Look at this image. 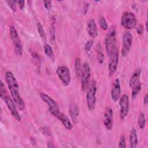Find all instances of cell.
Segmentation results:
<instances>
[{"mask_svg": "<svg viewBox=\"0 0 148 148\" xmlns=\"http://www.w3.org/2000/svg\"><path fill=\"white\" fill-rule=\"evenodd\" d=\"M5 77L13 100L18 108L20 110H23L25 109V103L20 95L19 86L14 74L11 71H7Z\"/></svg>", "mask_w": 148, "mask_h": 148, "instance_id": "obj_1", "label": "cell"}, {"mask_svg": "<svg viewBox=\"0 0 148 148\" xmlns=\"http://www.w3.org/2000/svg\"><path fill=\"white\" fill-rule=\"evenodd\" d=\"M0 97L1 98L5 103L8 110L10 111L12 116L18 121H21V117L18 112L16 107V104L13 100L12 97H10L7 92L5 84L1 81L0 83Z\"/></svg>", "mask_w": 148, "mask_h": 148, "instance_id": "obj_2", "label": "cell"}, {"mask_svg": "<svg viewBox=\"0 0 148 148\" xmlns=\"http://www.w3.org/2000/svg\"><path fill=\"white\" fill-rule=\"evenodd\" d=\"M116 30L114 26H112L106 34L105 38V50L107 55L110 57L116 47Z\"/></svg>", "mask_w": 148, "mask_h": 148, "instance_id": "obj_3", "label": "cell"}, {"mask_svg": "<svg viewBox=\"0 0 148 148\" xmlns=\"http://www.w3.org/2000/svg\"><path fill=\"white\" fill-rule=\"evenodd\" d=\"M97 87L96 82L94 80H92L88 86V88L86 94L87 105L90 111H93L95 108L97 102Z\"/></svg>", "mask_w": 148, "mask_h": 148, "instance_id": "obj_4", "label": "cell"}, {"mask_svg": "<svg viewBox=\"0 0 148 148\" xmlns=\"http://www.w3.org/2000/svg\"><path fill=\"white\" fill-rule=\"evenodd\" d=\"M121 24L125 29H134L136 27L137 18L132 12L125 11L121 15Z\"/></svg>", "mask_w": 148, "mask_h": 148, "instance_id": "obj_5", "label": "cell"}, {"mask_svg": "<svg viewBox=\"0 0 148 148\" xmlns=\"http://www.w3.org/2000/svg\"><path fill=\"white\" fill-rule=\"evenodd\" d=\"M48 110L49 113L53 115L54 117L57 118L59 121L61 122L62 125L68 130H71L73 128L72 124L69 120V119L64 114L60 109H53L48 108Z\"/></svg>", "mask_w": 148, "mask_h": 148, "instance_id": "obj_6", "label": "cell"}, {"mask_svg": "<svg viewBox=\"0 0 148 148\" xmlns=\"http://www.w3.org/2000/svg\"><path fill=\"white\" fill-rule=\"evenodd\" d=\"M9 32L10 37L13 42L15 53L17 56H21L23 52V46L16 28L14 26H10L9 27Z\"/></svg>", "mask_w": 148, "mask_h": 148, "instance_id": "obj_7", "label": "cell"}, {"mask_svg": "<svg viewBox=\"0 0 148 148\" xmlns=\"http://www.w3.org/2000/svg\"><path fill=\"white\" fill-rule=\"evenodd\" d=\"M122 47L121 50V54L122 57H125L130 51L132 43V34L128 31H125L123 33L122 38Z\"/></svg>", "mask_w": 148, "mask_h": 148, "instance_id": "obj_8", "label": "cell"}, {"mask_svg": "<svg viewBox=\"0 0 148 148\" xmlns=\"http://www.w3.org/2000/svg\"><path fill=\"white\" fill-rule=\"evenodd\" d=\"M56 73L62 83L67 86L70 84L71 77L69 69L65 66H59L56 70Z\"/></svg>", "mask_w": 148, "mask_h": 148, "instance_id": "obj_9", "label": "cell"}, {"mask_svg": "<svg viewBox=\"0 0 148 148\" xmlns=\"http://www.w3.org/2000/svg\"><path fill=\"white\" fill-rule=\"evenodd\" d=\"M91 76V70L89 64L87 62H85L82 65V69L80 75L81 79V87L82 90H85L89 83L90 78Z\"/></svg>", "mask_w": 148, "mask_h": 148, "instance_id": "obj_10", "label": "cell"}, {"mask_svg": "<svg viewBox=\"0 0 148 148\" xmlns=\"http://www.w3.org/2000/svg\"><path fill=\"white\" fill-rule=\"evenodd\" d=\"M120 113L119 116L121 120L124 119L127 116L130 109L129 97L127 94H123L119 99Z\"/></svg>", "mask_w": 148, "mask_h": 148, "instance_id": "obj_11", "label": "cell"}, {"mask_svg": "<svg viewBox=\"0 0 148 148\" xmlns=\"http://www.w3.org/2000/svg\"><path fill=\"white\" fill-rule=\"evenodd\" d=\"M109 57L110 60L108 65V71L109 75L110 76H112L116 73L119 64V54L117 48H116L114 50L113 53L111 54V56Z\"/></svg>", "mask_w": 148, "mask_h": 148, "instance_id": "obj_12", "label": "cell"}, {"mask_svg": "<svg viewBox=\"0 0 148 148\" xmlns=\"http://www.w3.org/2000/svg\"><path fill=\"white\" fill-rule=\"evenodd\" d=\"M103 123L106 130L110 131L113 125V112L110 107H107L103 114Z\"/></svg>", "mask_w": 148, "mask_h": 148, "instance_id": "obj_13", "label": "cell"}, {"mask_svg": "<svg viewBox=\"0 0 148 148\" xmlns=\"http://www.w3.org/2000/svg\"><path fill=\"white\" fill-rule=\"evenodd\" d=\"M121 95V86L120 80L118 78H116L112 86V88L110 92V95L112 99L114 102H117L119 100Z\"/></svg>", "mask_w": 148, "mask_h": 148, "instance_id": "obj_14", "label": "cell"}, {"mask_svg": "<svg viewBox=\"0 0 148 148\" xmlns=\"http://www.w3.org/2000/svg\"><path fill=\"white\" fill-rule=\"evenodd\" d=\"M87 30L89 35L93 38H96L98 35V28L94 19H90L87 23Z\"/></svg>", "mask_w": 148, "mask_h": 148, "instance_id": "obj_15", "label": "cell"}, {"mask_svg": "<svg viewBox=\"0 0 148 148\" xmlns=\"http://www.w3.org/2000/svg\"><path fill=\"white\" fill-rule=\"evenodd\" d=\"M141 74V69L138 68L135 69L132 73L129 80V86L131 88H132L135 86L141 83L140 81V77Z\"/></svg>", "mask_w": 148, "mask_h": 148, "instance_id": "obj_16", "label": "cell"}, {"mask_svg": "<svg viewBox=\"0 0 148 148\" xmlns=\"http://www.w3.org/2000/svg\"><path fill=\"white\" fill-rule=\"evenodd\" d=\"M41 99L48 105L49 108H53V109H58L60 108L58 106V103L57 102L53 99L51 97H50L49 95L42 92L40 94Z\"/></svg>", "mask_w": 148, "mask_h": 148, "instance_id": "obj_17", "label": "cell"}, {"mask_svg": "<svg viewBox=\"0 0 148 148\" xmlns=\"http://www.w3.org/2000/svg\"><path fill=\"white\" fill-rule=\"evenodd\" d=\"M69 113L72 120L75 123L79 114V109L77 105L75 103H71L69 107Z\"/></svg>", "mask_w": 148, "mask_h": 148, "instance_id": "obj_18", "label": "cell"}, {"mask_svg": "<svg viewBox=\"0 0 148 148\" xmlns=\"http://www.w3.org/2000/svg\"><path fill=\"white\" fill-rule=\"evenodd\" d=\"M129 141L130 147L131 148H135L137 147L138 143V139L136 130L135 127H133L130 131Z\"/></svg>", "mask_w": 148, "mask_h": 148, "instance_id": "obj_19", "label": "cell"}, {"mask_svg": "<svg viewBox=\"0 0 148 148\" xmlns=\"http://www.w3.org/2000/svg\"><path fill=\"white\" fill-rule=\"evenodd\" d=\"M96 53L98 61L99 64H102L104 61V54L100 43H98L96 46Z\"/></svg>", "mask_w": 148, "mask_h": 148, "instance_id": "obj_20", "label": "cell"}, {"mask_svg": "<svg viewBox=\"0 0 148 148\" xmlns=\"http://www.w3.org/2000/svg\"><path fill=\"white\" fill-rule=\"evenodd\" d=\"M74 66H75V71L76 77H80L81 75V72H82V66L81 64V61L80 58L79 57L76 58L75 61Z\"/></svg>", "mask_w": 148, "mask_h": 148, "instance_id": "obj_21", "label": "cell"}, {"mask_svg": "<svg viewBox=\"0 0 148 148\" xmlns=\"http://www.w3.org/2000/svg\"><path fill=\"white\" fill-rule=\"evenodd\" d=\"M43 50H44V53L51 60H54V51L53 50V49L51 48V47L50 46V45L49 44H46L43 47Z\"/></svg>", "mask_w": 148, "mask_h": 148, "instance_id": "obj_22", "label": "cell"}, {"mask_svg": "<svg viewBox=\"0 0 148 148\" xmlns=\"http://www.w3.org/2000/svg\"><path fill=\"white\" fill-rule=\"evenodd\" d=\"M37 29H38V31L39 33V35L41 38V39L45 42L46 41V33L45 31V29L43 28V25L41 24V23L40 22H38L37 23Z\"/></svg>", "mask_w": 148, "mask_h": 148, "instance_id": "obj_23", "label": "cell"}, {"mask_svg": "<svg viewBox=\"0 0 148 148\" xmlns=\"http://www.w3.org/2000/svg\"><path fill=\"white\" fill-rule=\"evenodd\" d=\"M138 124L139 127L142 130L144 129L145 127L146 118L144 113L142 112H140L139 114L138 119Z\"/></svg>", "mask_w": 148, "mask_h": 148, "instance_id": "obj_24", "label": "cell"}, {"mask_svg": "<svg viewBox=\"0 0 148 148\" xmlns=\"http://www.w3.org/2000/svg\"><path fill=\"white\" fill-rule=\"evenodd\" d=\"M132 88L131 92V97L132 99H135L136 97L138 96V94L139 93L141 88H142V83H139L138 84Z\"/></svg>", "mask_w": 148, "mask_h": 148, "instance_id": "obj_25", "label": "cell"}, {"mask_svg": "<svg viewBox=\"0 0 148 148\" xmlns=\"http://www.w3.org/2000/svg\"><path fill=\"white\" fill-rule=\"evenodd\" d=\"M99 24L101 29L106 31L108 29V24L103 16H100L99 18Z\"/></svg>", "mask_w": 148, "mask_h": 148, "instance_id": "obj_26", "label": "cell"}, {"mask_svg": "<svg viewBox=\"0 0 148 148\" xmlns=\"http://www.w3.org/2000/svg\"><path fill=\"white\" fill-rule=\"evenodd\" d=\"M39 131L46 136H51V132L47 127H42L39 128Z\"/></svg>", "mask_w": 148, "mask_h": 148, "instance_id": "obj_27", "label": "cell"}, {"mask_svg": "<svg viewBox=\"0 0 148 148\" xmlns=\"http://www.w3.org/2000/svg\"><path fill=\"white\" fill-rule=\"evenodd\" d=\"M126 147V142H125V138L124 135H121L120 138L119 143H118V147L119 148H125Z\"/></svg>", "mask_w": 148, "mask_h": 148, "instance_id": "obj_28", "label": "cell"}, {"mask_svg": "<svg viewBox=\"0 0 148 148\" xmlns=\"http://www.w3.org/2000/svg\"><path fill=\"white\" fill-rule=\"evenodd\" d=\"M93 43H94V41L93 40H88L85 44V47H84V49H85V50L86 52H89L93 45Z\"/></svg>", "mask_w": 148, "mask_h": 148, "instance_id": "obj_29", "label": "cell"}, {"mask_svg": "<svg viewBox=\"0 0 148 148\" xmlns=\"http://www.w3.org/2000/svg\"><path fill=\"white\" fill-rule=\"evenodd\" d=\"M8 5L10 7V8L12 9L13 12H16V1H6Z\"/></svg>", "mask_w": 148, "mask_h": 148, "instance_id": "obj_30", "label": "cell"}, {"mask_svg": "<svg viewBox=\"0 0 148 148\" xmlns=\"http://www.w3.org/2000/svg\"><path fill=\"white\" fill-rule=\"evenodd\" d=\"M43 2L45 9L49 10L51 7V2L50 1H43Z\"/></svg>", "mask_w": 148, "mask_h": 148, "instance_id": "obj_31", "label": "cell"}, {"mask_svg": "<svg viewBox=\"0 0 148 148\" xmlns=\"http://www.w3.org/2000/svg\"><path fill=\"white\" fill-rule=\"evenodd\" d=\"M136 32H137L139 35L142 34L143 33V31H144V27H143V26L142 24L139 25L136 27Z\"/></svg>", "mask_w": 148, "mask_h": 148, "instance_id": "obj_32", "label": "cell"}, {"mask_svg": "<svg viewBox=\"0 0 148 148\" xmlns=\"http://www.w3.org/2000/svg\"><path fill=\"white\" fill-rule=\"evenodd\" d=\"M16 2L17 3L20 10H23L24 8V6H25V1H23V0L17 1Z\"/></svg>", "mask_w": 148, "mask_h": 148, "instance_id": "obj_33", "label": "cell"}, {"mask_svg": "<svg viewBox=\"0 0 148 148\" xmlns=\"http://www.w3.org/2000/svg\"><path fill=\"white\" fill-rule=\"evenodd\" d=\"M89 8V3H86L84 6H83V13L84 14H86Z\"/></svg>", "mask_w": 148, "mask_h": 148, "instance_id": "obj_34", "label": "cell"}, {"mask_svg": "<svg viewBox=\"0 0 148 148\" xmlns=\"http://www.w3.org/2000/svg\"><path fill=\"white\" fill-rule=\"evenodd\" d=\"M148 103V95L147 94H146L144 98H143V104L145 105H147Z\"/></svg>", "mask_w": 148, "mask_h": 148, "instance_id": "obj_35", "label": "cell"}, {"mask_svg": "<svg viewBox=\"0 0 148 148\" xmlns=\"http://www.w3.org/2000/svg\"><path fill=\"white\" fill-rule=\"evenodd\" d=\"M47 147H55V146L54 145V143H53V142L49 141L47 143Z\"/></svg>", "mask_w": 148, "mask_h": 148, "instance_id": "obj_36", "label": "cell"}]
</instances>
